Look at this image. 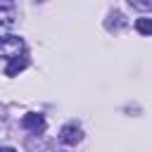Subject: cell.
<instances>
[{
    "mask_svg": "<svg viewBox=\"0 0 152 152\" xmlns=\"http://www.w3.org/2000/svg\"><path fill=\"white\" fill-rule=\"evenodd\" d=\"M21 50H24V43H21V38H17V36H5V38H2V43H0V52H2V57H5V59L19 57V55H21Z\"/></svg>",
    "mask_w": 152,
    "mask_h": 152,
    "instance_id": "cell-1",
    "label": "cell"
},
{
    "mask_svg": "<svg viewBox=\"0 0 152 152\" xmlns=\"http://www.w3.org/2000/svg\"><path fill=\"white\" fill-rule=\"evenodd\" d=\"M81 138H83V133H81V126H76V124H66L59 133V140L64 145H76V142H81Z\"/></svg>",
    "mask_w": 152,
    "mask_h": 152,
    "instance_id": "cell-2",
    "label": "cell"
},
{
    "mask_svg": "<svg viewBox=\"0 0 152 152\" xmlns=\"http://www.w3.org/2000/svg\"><path fill=\"white\" fill-rule=\"evenodd\" d=\"M21 126L26 128V131H33V133H40V131H45V119H43V114H26L24 119H21Z\"/></svg>",
    "mask_w": 152,
    "mask_h": 152,
    "instance_id": "cell-3",
    "label": "cell"
},
{
    "mask_svg": "<svg viewBox=\"0 0 152 152\" xmlns=\"http://www.w3.org/2000/svg\"><path fill=\"white\" fill-rule=\"evenodd\" d=\"M26 66H28V59H26V57H12V59H7L5 76H14V74H19V71L26 69Z\"/></svg>",
    "mask_w": 152,
    "mask_h": 152,
    "instance_id": "cell-4",
    "label": "cell"
},
{
    "mask_svg": "<svg viewBox=\"0 0 152 152\" xmlns=\"http://www.w3.org/2000/svg\"><path fill=\"white\" fill-rule=\"evenodd\" d=\"M135 28H138L142 36H152V19H138V21H135Z\"/></svg>",
    "mask_w": 152,
    "mask_h": 152,
    "instance_id": "cell-5",
    "label": "cell"
},
{
    "mask_svg": "<svg viewBox=\"0 0 152 152\" xmlns=\"http://www.w3.org/2000/svg\"><path fill=\"white\" fill-rule=\"evenodd\" d=\"M131 5L135 7V10H152V0H131Z\"/></svg>",
    "mask_w": 152,
    "mask_h": 152,
    "instance_id": "cell-6",
    "label": "cell"
}]
</instances>
